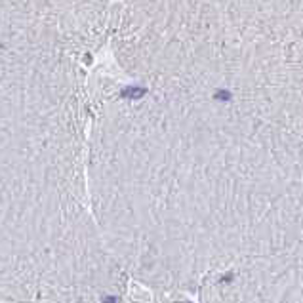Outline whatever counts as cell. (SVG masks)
<instances>
[{
    "instance_id": "7a4b0ae2",
    "label": "cell",
    "mask_w": 303,
    "mask_h": 303,
    "mask_svg": "<svg viewBox=\"0 0 303 303\" xmlns=\"http://www.w3.org/2000/svg\"><path fill=\"white\" fill-rule=\"evenodd\" d=\"M113 261L77 138L31 90L0 93V292L92 299L115 279Z\"/></svg>"
},
{
    "instance_id": "3957f363",
    "label": "cell",
    "mask_w": 303,
    "mask_h": 303,
    "mask_svg": "<svg viewBox=\"0 0 303 303\" xmlns=\"http://www.w3.org/2000/svg\"><path fill=\"white\" fill-rule=\"evenodd\" d=\"M208 303H303V239L275 256L256 259L204 288Z\"/></svg>"
},
{
    "instance_id": "6da1fadb",
    "label": "cell",
    "mask_w": 303,
    "mask_h": 303,
    "mask_svg": "<svg viewBox=\"0 0 303 303\" xmlns=\"http://www.w3.org/2000/svg\"><path fill=\"white\" fill-rule=\"evenodd\" d=\"M90 206L113 259L147 284L204 288L303 239V147L223 133H101Z\"/></svg>"
}]
</instances>
